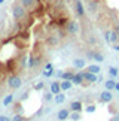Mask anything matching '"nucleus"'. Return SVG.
<instances>
[{
	"mask_svg": "<svg viewBox=\"0 0 119 121\" xmlns=\"http://www.w3.org/2000/svg\"><path fill=\"white\" fill-rule=\"evenodd\" d=\"M115 31H116L118 36H119V26H116V27H115Z\"/></svg>",
	"mask_w": 119,
	"mask_h": 121,
	"instance_id": "obj_36",
	"label": "nucleus"
},
{
	"mask_svg": "<svg viewBox=\"0 0 119 121\" xmlns=\"http://www.w3.org/2000/svg\"><path fill=\"white\" fill-rule=\"evenodd\" d=\"M73 66L76 69H83V67H86V61L83 58H75L73 60Z\"/></svg>",
	"mask_w": 119,
	"mask_h": 121,
	"instance_id": "obj_11",
	"label": "nucleus"
},
{
	"mask_svg": "<svg viewBox=\"0 0 119 121\" xmlns=\"http://www.w3.org/2000/svg\"><path fill=\"white\" fill-rule=\"evenodd\" d=\"M75 73L73 72H63V79H71Z\"/></svg>",
	"mask_w": 119,
	"mask_h": 121,
	"instance_id": "obj_24",
	"label": "nucleus"
},
{
	"mask_svg": "<svg viewBox=\"0 0 119 121\" xmlns=\"http://www.w3.org/2000/svg\"><path fill=\"white\" fill-rule=\"evenodd\" d=\"M104 38H106V42L113 43V45L119 40V36H118V33L115 30H106V31H104Z\"/></svg>",
	"mask_w": 119,
	"mask_h": 121,
	"instance_id": "obj_4",
	"label": "nucleus"
},
{
	"mask_svg": "<svg viewBox=\"0 0 119 121\" xmlns=\"http://www.w3.org/2000/svg\"><path fill=\"white\" fill-rule=\"evenodd\" d=\"M51 69H54L52 63H46V64H45V70H51Z\"/></svg>",
	"mask_w": 119,
	"mask_h": 121,
	"instance_id": "obj_30",
	"label": "nucleus"
},
{
	"mask_svg": "<svg viewBox=\"0 0 119 121\" xmlns=\"http://www.w3.org/2000/svg\"><path fill=\"white\" fill-rule=\"evenodd\" d=\"M89 9H91V11H95V9H97V3H95V2H91L89 3Z\"/></svg>",
	"mask_w": 119,
	"mask_h": 121,
	"instance_id": "obj_29",
	"label": "nucleus"
},
{
	"mask_svg": "<svg viewBox=\"0 0 119 121\" xmlns=\"http://www.w3.org/2000/svg\"><path fill=\"white\" fill-rule=\"evenodd\" d=\"M68 118L73 120V121H79V120H80V115H79V112H77V111H73V114L68 115Z\"/></svg>",
	"mask_w": 119,
	"mask_h": 121,
	"instance_id": "obj_21",
	"label": "nucleus"
},
{
	"mask_svg": "<svg viewBox=\"0 0 119 121\" xmlns=\"http://www.w3.org/2000/svg\"><path fill=\"white\" fill-rule=\"evenodd\" d=\"M43 87H45V84H43V82H37V84H34V90H37V91H39V90H42Z\"/></svg>",
	"mask_w": 119,
	"mask_h": 121,
	"instance_id": "obj_27",
	"label": "nucleus"
},
{
	"mask_svg": "<svg viewBox=\"0 0 119 121\" xmlns=\"http://www.w3.org/2000/svg\"><path fill=\"white\" fill-rule=\"evenodd\" d=\"M75 9H76V13L79 17L85 15V8H83V3H82L80 0H76V2H75Z\"/></svg>",
	"mask_w": 119,
	"mask_h": 121,
	"instance_id": "obj_7",
	"label": "nucleus"
},
{
	"mask_svg": "<svg viewBox=\"0 0 119 121\" xmlns=\"http://www.w3.org/2000/svg\"><path fill=\"white\" fill-rule=\"evenodd\" d=\"M12 15H13V18H15L16 21L25 20V17H27L25 6H24V4H21V3H13L12 4Z\"/></svg>",
	"mask_w": 119,
	"mask_h": 121,
	"instance_id": "obj_1",
	"label": "nucleus"
},
{
	"mask_svg": "<svg viewBox=\"0 0 119 121\" xmlns=\"http://www.w3.org/2000/svg\"><path fill=\"white\" fill-rule=\"evenodd\" d=\"M103 81V76L101 75H98V79H97V82H101Z\"/></svg>",
	"mask_w": 119,
	"mask_h": 121,
	"instance_id": "obj_34",
	"label": "nucleus"
},
{
	"mask_svg": "<svg viewBox=\"0 0 119 121\" xmlns=\"http://www.w3.org/2000/svg\"><path fill=\"white\" fill-rule=\"evenodd\" d=\"M115 85H116V82L113 81L112 78H110V79H107L106 82H104V87H106L107 90H115Z\"/></svg>",
	"mask_w": 119,
	"mask_h": 121,
	"instance_id": "obj_17",
	"label": "nucleus"
},
{
	"mask_svg": "<svg viewBox=\"0 0 119 121\" xmlns=\"http://www.w3.org/2000/svg\"><path fill=\"white\" fill-rule=\"evenodd\" d=\"M95 105H86V108H85V111H86V114H94L95 112Z\"/></svg>",
	"mask_w": 119,
	"mask_h": 121,
	"instance_id": "obj_23",
	"label": "nucleus"
},
{
	"mask_svg": "<svg viewBox=\"0 0 119 121\" xmlns=\"http://www.w3.org/2000/svg\"><path fill=\"white\" fill-rule=\"evenodd\" d=\"M118 93H119V91H118Z\"/></svg>",
	"mask_w": 119,
	"mask_h": 121,
	"instance_id": "obj_40",
	"label": "nucleus"
},
{
	"mask_svg": "<svg viewBox=\"0 0 119 121\" xmlns=\"http://www.w3.org/2000/svg\"><path fill=\"white\" fill-rule=\"evenodd\" d=\"M115 51H119V43H115Z\"/></svg>",
	"mask_w": 119,
	"mask_h": 121,
	"instance_id": "obj_37",
	"label": "nucleus"
},
{
	"mask_svg": "<svg viewBox=\"0 0 119 121\" xmlns=\"http://www.w3.org/2000/svg\"><path fill=\"white\" fill-rule=\"evenodd\" d=\"M39 63H40V58L39 57H34V55H30V57H28V67L30 69H34Z\"/></svg>",
	"mask_w": 119,
	"mask_h": 121,
	"instance_id": "obj_10",
	"label": "nucleus"
},
{
	"mask_svg": "<svg viewBox=\"0 0 119 121\" xmlns=\"http://www.w3.org/2000/svg\"><path fill=\"white\" fill-rule=\"evenodd\" d=\"M8 85H9V88H12V90H18V88H21L22 81L18 75H12V76L8 78Z\"/></svg>",
	"mask_w": 119,
	"mask_h": 121,
	"instance_id": "obj_3",
	"label": "nucleus"
},
{
	"mask_svg": "<svg viewBox=\"0 0 119 121\" xmlns=\"http://www.w3.org/2000/svg\"><path fill=\"white\" fill-rule=\"evenodd\" d=\"M92 60H95L97 63H103L104 61V55L101 52H94V58Z\"/></svg>",
	"mask_w": 119,
	"mask_h": 121,
	"instance_id": "obj_19",
	"label": "nucleus"
},
{
	"mask_svg": "<svg viewBox=\"0 0 119 121\" xmlns=\"http://www.w3.org/2000/svg\"><path fill=\"white\" fill-rule=\"evenodd\" d=\"M109 73H110V76H113V78H116L118 76V73H119V70L116 67H113V66H110L109 67Z\"/></svg>",
	"mask_w": 119,
	"mask_h": 121,
	"instance_id": "obj_22",
	"label": "nucleus"
},
{
	"mask_svg": "<svg viewBox=\"0 0 119 121\" xmlns=\"http://www.w3.org/2000/svg\"><path fill=\"white\" fill-rule=\"evenodd\" d=\"M55 75H57V78H63V70H58Z\"/></svg>",
	"mask_w": 119,
	"mask_h": 121,
	"instance_id": "obj_32",
	"label": "nucleus"
},
{
	"mask_svg": "<svg viewBox=\"0 0 119 121\" xmlns=\"http://www.w3.org/2000/svg\"><path fill=\"white\" fill-rule=\"evenodd\" d=\"M115 120H116V121H119V114H118V115H116V117H115Z\"/></svg>",
	"mask_w": 119,
	"mask_h": 121,
	"instance_id": "obj_38",
	"label": "nucleus"
},
{
	"mask_svg": "<svg viewBox=\"0 0 119 121\" xmlns=\"http://www.w3.org/2000/svg\"><path fill=\"white\" fill-rule=\"evenodd\" d=\"M51 91L54 93V96L55 94H58V93H61L63 90H61V82H58V81H54L52 84H51Z\"/></svg>",
	"mask_w": 119,
	"mask_h": 121,
	"instance_id": "obj_9",
	"label": "nucleus"
},
{
	"mask_svg": "<svg viewBox=\"0 0 119 121\" xmlns=\"http://www.w3.org/2000/svg\"><path fill=\"white\" fill-rule=\"evenodd\" d=\"M13 121H22V120H25L22 115H13V118H12Z\"/></svg>",
	"mask_w": 119,
	"mask_h": 121,
	"instance_id": "obj_28",
	"label": "nucleus"
},
{
	"mask_svg": "<svg viewBox=\"0 0 119 121\" xmlns=\"http://www.w3.org/2000/svg\"><path fill=\"white\" fill-rule=\"evenodd\" d=\"M113 100V94H112V91L110 90H104L101 91V94H100V102L101 103H110V102Z\"/></svg>",
	"mask_w": 119,
	"mask_h": 121,
	"instance_id": "obj_5",
	"label": "nucleus"
},
{
	"mask_svg": "<svg viewBox=\"0 0 119 121\" xmlns=\"http://www.w3.org/2000/svg\"><path fill=\"white\" fill-rule=\"evenodd\" d=\"M20 3L24 4V6H27V8H34L36 0H20Z\"/></svg>",
	"mask_w": 119,
	"mask_h": 121,
	"instance_id": "obj_18",
	"label": "nucleus"
},
{
	"mask_svg": "<svg viewBox=\"0 0 119 121\" xmlns=\"http://www.w3.org/2000/svg\"><path fill=\"white\" fill-rule=\"evenodd\" d=\"M86 70L92 72V73H100V70H101V66H98V64H89V66H86Z\"/></svg>",
	"mask_w": 119,
	"mask_h": 121,
	"instance_id": "obj_13",
	"label": "nucleus"
},
{
	"mask_svg": "<svg viewBox=\"0 0 119 121\" xmlns=\"http://www.w3.org/2000/svg\"><path fill=\"white\" fill-rule=\"evenodd\" d=\"M64 30H66L68 35H77V33H79V30H80L79 22L75 21V20L67 21V24H66V27H64Z\"/></svg>",
	"mask_w": 119,
	"mask_h": 121,
	"instance_id": "obj_2",
	"label": "nucleus"
},
{
	"mask_svg": "<svg viewBox=\"0 0 119 121\" xmlns=\"http://www.w3.org/2000/svg\"><path fill=\"white\" fill-rule=\"evenodd\" d=\"M80 73H82V76H83V79L86 82H97V79H98V75H97V73H92V72H89V70L80 72Z\"/></svg>",
	"mask_w": 119,
	"mask_h": 121,
	"instance_id": "obj_6",
	"label": "nucleus"
},
{
	"mask_svg": "<svg viewBox=\"0 0 119 121\" xmlns=\"http://www.w3.org/2000/svg\"><path fill=\"white\" fill-rule=\"evenodd\" d=\"M27 97H28V93H24V94H22V97H21V99L24 100V99H27Z\"/></svg>",
	"mask_w": 119,
	"mask_h": 121,
	"instance_id": "obj_33",
	"label": "nucleus"
},
{
	"mask_svg": "<svg viewBox=\"0 0 119 121\" xmlns=\"http://www.w3.org/2000/svg\"><path fill=\"white\" fill-rule=\"evenodd\" d=\"M12 102H13V96H12V94H8V96L3 99V106H9Z\"/></svg>",
	"mask_w": 119,
	"mask_h": 121,
	"instance_id": "obj_20",
	"label": "nucleus"
},
{
	"mask_svg": "<svg viewBox=\"0 0 119 121\" xmlns=\"http://www.w3.org/2000/svg\"><path fill=\"white\" fill-rule=\"evenodd\" d=\"M115 90H116V91H119V82H116V85H115Z\"/></svg>",
	"mask_w": 119,
	"mask_h": 121,
	"instance_id": "obj_35",
	"label": "nucleus"
},
{
	"mask_svg": "<svg viewBox=\"0 0 119 121\" xmlns=\"http://www.w3.org/2000/svg\"><path fill=\"white\" fill-rule=\"evenodd\" d=\"M52 96H54V93H52V91L46 93V94H45V97H43L45 102H51V100H52Z\"/></svg>",
	"mask_w": 119,
	"mask_h": 121,
	"instance_id": "obj_25",
	"label": "nucleus"
},
{
	"mask_svg": "<svg viewBox=\"0 0 119 121\" xmlns=\"http://www.w3.org/2000/svg\"><path fill=\"white\" fill-rule=\"evenodd\" d=\"M64 102H66V96L63 94V91L58 93V94H55V103L61 105V103H64Z\"/></svg>",
	"mask_w": 119,
	"mask_h": 121,
	"instance_id": "obj_16",
	"label": "nucleus"
},
{
	"mask_svg": "<svg viewBox=\"0 0 119 121\" xmlns=\"http://www.w3.org/2000/svg\"><path fill=\"white\" fill-rule=\"evenodd\" d=\"M71 87H73V82H71V79H63V81H61V90H63V91H67V90H70Z\"/></svg>",
	"mask_w": 119,
	"mask_h": 121,
	"instance_id": "obj_12",
	"label": "nucleus"
},
{
	"mask_svg": "<svg viewBox=\"0 0 119 121\" xmlns=\"http://www.w3.org/2000/svg\"><path fill=\"white\" fill-rule=\"evenodd\" d=\"M9 118L6 117V115H0V121H8Z\"/></svg>",
	"mask_w": 119,
	"mask_h": 121,
	"instance_id": "obj_31",
	"label": "nucleus"
},
{
	"mask_svg": "<svg viewBox=\"0 0 119 121\" xmlns=\"http://www.w3.org/2000/svg\"><path fill=\"white\" fill-rule=\"evenodd\" d=\"M71 82L75 84V85H82V84L85 82V79H83V76H82V73L79 72V73H75V75H73Z\"/></svg>",
	"mask_w": 119,
	"mask_h": 121,
	"instance_id": "obj_8",
	"label": "nucleus"
},
{
	"mask_svg": "<svg viewBox=\"0 0 119 121\" xmlns=\"http://www.w3.org/2000/svg\"><path fill=\"white\" fill-rule=\"evenodd\" d=\"M70 109L80 112V111H82V103H80V102H71V103H70Z\"/></svg>",
	"mask_w": 119,
	"mask_h": 121,
	"instance_id": "obj_15",
	"label": "nucleus"
},
{
	"mask_svg": "<svg viewBox=\"0 0 119 121\" xmlns=\"http://www.w3.org/2000/svg\"><path fill=\"white\" fill-rule=\"evenodd\" d=\"M68 115H70L68 109H61V111L58 112L57 117H58V120H67V118H68Z\"/></svg>",
	"mask_w": 119,
	"mask_h": 121,
	"instance_id": "obj_14",
	"label": "nucleus"
},
{
	"mask_svg": "<svg viewBox=\"0 0 119 121\" xmlns=\"http://www.w3.org/2000/svg\"><path fill=\"white\" fill-rule=\"evenodd\" d=\"M54 75V69H51V70H43V76L45 78H51Z\"/></svg>",
	"mask_w": 119,
	"mask_h": 121,
	"instance_id": "obj_26",
	"label": "nucleus"
},
{
	"mask_svg": "<svg viewBox=\"0 0 119 121\" xmlns=\"http://www.w3.org/2000/svg\"><path fill=\"white\" fill-rule=\"evenodd\" d=\"M3 2H4V0H0V4H2V3H3Z\"/></svg>",
	"mask_w": 119,
	"mask_h": 121,
	"instance_id": "obj_39",
	"label": "nucleus"
}]
</instances>
